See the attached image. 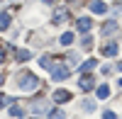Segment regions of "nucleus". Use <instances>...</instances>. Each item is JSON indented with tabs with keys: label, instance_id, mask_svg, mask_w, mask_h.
Instances as JSON below:
<instances>
[{
	"label": "nucleus",
	"instance_id": "5",
	"mask_svg": "<svg viewBox=\"0 0 122 119\" xmlns=\"http://www.w3.org/2000/svg\"><path fill=\"white\" fill-rule=\"evenodd\" d=\"M78 83H81V87L88 92L90 87H93V78H90V75H81V80H78Z\"/></svg>",
	"mask_w": 122,
	"mask_h": 119
},
{
	"label": "nucleus",
	"instance_id": "9",
	"mask_svg": "<svg viewBox=\"0 0 122 119\" xmlns=\"http://www.w3.org/2000/svg\"><path fill=\"white\" fill-rule=\"evenodd\" d=\"M98 97H100V100H107V97H110V87L107 85H100L98 87Z\"/></svg>",
	"mask_w": 122,
	"mask_h": 119
},
{
	"label": "nucleus",
	"instance_id": "7",
	"mask_svg": "<svg viewBox=\"0 0 122 119\" xmlns=\"http://www.w3.org/2000/svg\"><path fill=\"white\" fill-rule=\"evenodd\" d=\"M54 100H56V102H68V100H71V92H61V90H59V92H54Z\"/></svg>",
	"mask_w": 122,
	"mask_h": 119
},
{
	"label": "nucleus",
	"instance_id": "2",
	"mask_svg": "<svg viewBox=\"0 0 122 119\" xmlns=\"http://www.w3.org/2000/svg\"><path fill=\"white\" fill-rule=\"evenodd\" d=\"M51 75H54V80H61V78H68V68L66 66H51Z\"/></svg>",
	"mask_w": 122,
	"mask_h": 119
},
{
	"label": "nucleus",
	"instance_id": "1",
	"mask_svg": "<svg viewBox=\"0 0 122 119\" xmlns=\"http://www.w3.org/2000/svg\"><path fill=\"white\" fill-rule=\"evenodd\" d=\"M20 85H22V90L32 92V90H37V87H39V80H37V75H32V73H25L22 78H20Z\"/></svg>",
	"mask_w": 122,
	"mask_h": 119
},
{
	"label": "nucleus",
	"instance_id": "14",
	"mask_svg": "<svg viewBox=\"0 0 122 119\" xmlns=\"http://www.w3.org/2000/svg\"><path fill=\"white\" fill-rule=\"evenodd\" d=\"M10 114H12V117H22L25 112H22V110H20V107L15 105V107H12V110H10Z\"/></svg>",
	"mask_w": 122,
	"mask_h": 119
},
{
	"label": "nucleus",
	"instance_id": "11",
	"mask_svg": "<svg viewBox=\"0 0 122 119\" xmlns=\"http://www.w3.org/2000/svg\"><path fill=\"white\" fill-rule=\"evenodd\" d=\"M7 24H10V17H7V15L3 12V15H0V32H3V29H5Z\"/></svg>",
	"mask_w": 122,
	"mask_h": 119
},
{
	"label": "nucleus",
	"instance_id": "10",
	"mask_svg": "<svg viewBox=\"0 0 122 119\" xmlns=\"http://www.w3.org/2000/svg\"><path fill=\"white\" fill-rule=\"evenodd\" d=\"M103 54H105V56H115V54H117V46H115V44H107V46L103 49Z\"/></svg>",
	"mask_w": 122,
	"mask_h": 119
},
{
	"label": "nucleus",
	"instance_id": "6",
	"mask_svg": "<svg viewBox=\"0 0 122 119\" xmlns=\"http://www.w3.org/2000/svg\"><path fill=\"white\" fill-rule=\"evenodd\" d=\"M90 27H93V22H90L88 17H81V19H78V29H81V32H88Z\"/></svg>",
	"mask_w": 122,
	"mask_h": 119
},
{
	"label": "nucleus",
	"instance_id": "4",
	"mask_svg": "<svg viewBox=\"0 0 122 119\" xmlns=\"http://www.w3.org/2000/svg\"><path fill=\"white\" fill-rule=\"evenodd\" d=\"M117 32V22H107V24H103V34L105 37H112Z\"/></svg>",
	"mask_w": 122,
	"mask_h": 119
},
{
	"label": "nucleus",
	"instance_id": "8",
	"mask_svg": "<svg viewBox=\"0 0 122 119\" xmlns=\"http://www.w3.org/2000/svg\"><path fill=\"white\" fill-rule=\"evenodd\" d=\"M95 63H98V61H95V58H88V61H86V63H81V71H83V73H88V71H90V68H95Z\"/></svg>",
	"mask_w": 122,
	"mask_h": 119
},
{
	"label": "nucleus",
	"instance_id": "3",
	"mask_svg": "<svg viewBox=\"0 0 122 119\" xmlns=\"http://www.w3.org/2000/svg\"><path fill=\"white\" fill-rule=\"evenodd\" d=\"M90 12L103 15V12H107V5L103 3V0H93V3H90Z\"/></svg>",
	"mask_w": 122,
	"mask_h": 119
},
{
	"label": "nucleus",
	"instance_id": "18",
	"mask_svg": "<svg viewBox=\"0 0 122 119\" xmlns=\"http://www.w3.org/2000/svg\"><path fill=\"white\" fill-rule=\"evenodd\" d=\"M3 80H5V75H3V73H0V83H3Z\"/></svg>",
	"mask_w": 122,
	"mask_h": 119
},
{
	"label": "nucleus",
	"instance_id": "17",
	"mask_svg": "<svg viewBox=\"0 0 122 119\" xmlns=\"http://www.w3.org/2000/svg\"><path fill=\"white\" fill-rule=\"evenodd\" d=\"M3 58H5V51H3V49H0V61H3Z\"/></svg>",
	"mask_w": 122,
	"mask_h": 119
},
{
	"label": "nucleus",
	"instance_id": "16",
	"mask_svg": "<svg viewBox=\"0 0 122 119\" xmlns=\"http://www.w3.org/2000/svg\"><path fill=\"white\" fill-rule=\"evenodd\" d=\"M5 105H7V97H5V95H0V107H5Z\"/></svg>",
	"mask_w": 122,
	"mask_h": 119
},
{
	"label": "nucleus",
	"instance_id": "12",
	"mask_svg": "<svg viewBox=\"0 0 122 119\" xmlns=\"http://www.w3.org/2000/svg\"><path fill=\"white\" fill-rule=\"evenodd\" d=\"M49 119H64V110H54L49 114Z\"/></svg>",
	"mask_w": 122,
	"mask_h": 119
},
{
	"label": "nucleus",
	"instance_id": "15",
	"mask_svg": "<svg viewBox=\"0 0 122 119\" xmlns=\"http://www.w3.org/2000/svg\"><path fill=\"white\" fill-rule=\"evenodd\" d=\"M103 119H117V117H115V112H105V114H103Z\"/></svg>",
	"mask_w": 122,
	"mask_h": 119
},
{
	"label": "nucleus",
	"instance_id": "19",
	"mask_svg": "<svg viewBox=\"0 0 122 119\" xmlns=\"http://www.w3.org/2000/svg\"><path fill=\"white\" fill-rule=\"evenodd\" d=\"M120 85H122V78H120Z\"/></svg>",
	"mask_w": 122,
	"mask_h": 119
},
{
	"label": "nucleus",
	"instance_id": "13",
	"mask_svg": "<svg viewBox=\"0 0 122 119\" xmlns=\"http://www.w3.org/2000/svg\"><path fill=\"white\" fill-rule=\"evenodd\" d=\"M71 41H73V34H64V37H61V44H64V46H68Z\"/></svg>",
	"mask_w": 122,
	"mask_h": 119
}]
</instances>
